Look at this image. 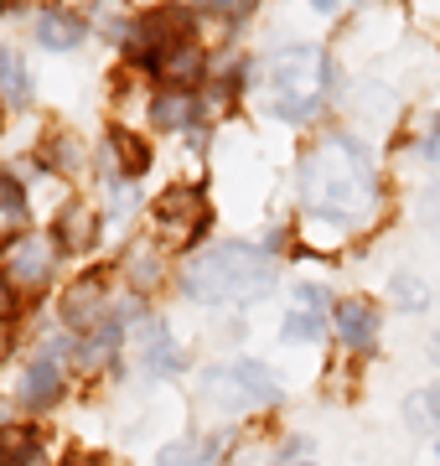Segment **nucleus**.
I'll return each mask as SVG.
<instances>
[{
    "mask_svg": "<svg viewBox=\"0 0 440 466\" xmlns=\"http://www.w3.org/2000/svg\"><path fill=\"white\" fill-rule=\"evenodd\" d=\"M301 202L311 218H326L342 228H368L384 208L373 150L347 130H322L301 156Z\"/></svg>",
    "mask_w": 440,
    "mask_h": 466,
    "instance_id": "nucleus-1",
    "label": "nucleus"
},
{
    "mask_svg": "<svg viewBox=\"0 0 440 466\" xmlns=\"http://www.w3.org/2000/svg\"><path fill=\"white\" fill-rule=\"evenodd\" d=\"M207 461H213L207 441H176V446H166L155 456V466H207Z\"/></svg>",
    "mask_w": 440,
    "mask_h": 466,
    "instance_id": "nucleus-24",
    "label": "nucleus"
},
{
    "mask_svg": "<svg viewBox=\"0 0 440 466\" xmlns=\"http://www.w3.org/2000/svg\"><path fill=\"white\" fill-rule=\"evenodd\" d=\"M332 332L347 352H373L378 348V306L363 296H342L332 306Z\"/></svg>",
    "mask_w": 440,
    "mask_h": 466,
    "instance_id": "nucleus-12",
    "label": "nucleus"
},
{
    "mask_svg": "<svg viewBox=\"0 0 440 466\" xmlns=\"http://www.w3.org/2000/svg\"><path fill=\"white\" fill-rule=\"evenodd\" d=\"M435 456H440V441H435Z\"/></svg>",
    "mask_w": 440,
    "mask_h": 466,
    "instance_id": "nucleus-30",
    "label": "nucleus"
},
{
    "mask_svg": "<svg viewBox=\"0 0 440 466\" xmlns=\"http://www.w3.org/2000/svg\"><path fill=\"white\" fill-rule=\"evenodd\" d=\"M57 275V244L42 233H21L0 249V280L11 285L16 296H42Z\"/></svg>",
    "mask_w": 440,
    "mask_h": 466,
    "instance_id": "nucleus-6",
    "label": "nucleus"
},
{
    "mask_svg": "<svg viewBox=\"0 0 440 466\" xmlns=\"http://www.w3.org/2000/svg\"><path fill=\"white\" fill-rule=\"evenodd\" d=\"M265 94L280 125H316L332 99V52L322 42H290L265 57Z\"/></svg>",
    "mask_w": 440,
    "mask_h": 466,
    "instance_id": "nucleus-3",
    "label": "nucleus"
},
{
    "mask_svg": "<svg viewBox=\"0 0 440 466\" xmlns=\"http://www.w3.org/2000/svg\"><path fill=\"white\" fill-rule=\"evenodd\" d=\"M11 306H16V290H11V285L0 280V321L11 317Z\"/></svg>",
    "mask_w": 440,
    "mask_h": 466,
    "instance_id": "nucleus-27",
    "label": "nucleus"
},
{
    "mask_svg": "<svg viewBox=\"0 0 440 466\" xmlns=\"http://www.w3.org/2000/svg\"><path fill=\"white\" fill-rule=\"evenodd\" d=\"M0 130H5V99H0Z\"/></svg>",
    "mask_w": 440,
    "mask_h": 466,
    "instance_id": "nucleus-28",
    "label": "nucleus"
},
{
    "mask_svg": "<svg viewBox=\"0 0 440 466\" xmlns=\"http://www.w3.org/2000/svg\"><path fill=\"white\" fill-rule=\"evenodd\" d=\"M295 466H316V461H295Z\"/></svg>",
    "mask_w": 440,
    "mask_h": 466,
    "instance_id": "nucleus-29",
    "label": "nucleus"
},
{
    "mask_svg": "<svg viewBox=\"0 0 440 466\" xmlns=\"http://www.w3.org/2000/svg\"><path fill=\"white\" fill-rule=\"evenodd\" d=\"M280 379L259 358H234V363H213L197 373V404L218 420H244L280 404Z\"/></svg>",
    "mask_w": 440,
    "mask_h": 466,
    "instance_id": "nucleus-4",
    "label": "nucleus"
},
{
    "mask_svg": "<svg viewBox=\"0 0 440 466\" xmlns=\"http://www.w3.org/2000/svg\"><path fill=\"white\" fill-rule=\"evenodd\" d=\"M32 36H36V47H47V52H73V47H84L88 21L78 11H57L52 5V11H36Z\"/></svg>",
    "mask_w": 440,
    "mask_h": 466,
    "instance_id": "nucleus-15",
    "label": "nucleus"
},
{
    "mask_svg": "<svg viewBox=\"0 0 440 466\" xmlns=\"http://www.w3.org/2000/svg\"><path fill=\"white\" fill-rule=\"evenodd\" d=\"M151 125L155 130H192V125H203V99L197 94H166V88H155Z\"/></svg>",
    "mask_w": 440,
    "mask_h": 466,
    "instance_id": "nucleus-16",
    "label": "nucleus"
},
{
    "mask_svg": "<svg viewBox=\"0 0 440 466\" xmlns=\"http://www.w3.org/2000/svg\"><path fill=\"white\" fill-rule=\"evenodd\" d=\"M57 317H63V332H73V337H94L99 327H109L119 317L115 296H109V275H99V269L78 275L63 290V300H57Z\"/></svg>",
    "mask_w": 440,
    "mask_h": 466,
    "instance_id": "nucleus-7",
    "label": "nucleus"
},
{
    "mask_svg": "<svg viewBox=\"0 0 440 466\" xmlns=\"http://www.w3.org/2000/svg\"><path fill=\"white\" fill-rule=\"evenodd\" d=\"M405 420L415 425V431H435L440 425V383H430V389H420V394H409Z\"/></svg>",
    "mask_w": 440,
    "mask_h": 466,
    "instance_id": "nucleus-21",
    "label": "nucleus"
},
{
    "mask_svg": "<svg viewBox=\"0 0 440 466\" xmlns=\"http://www.w3.org/2000/svg\"><path fill=\"white\" fill-rule=\"evenodd\" d=\"M0 99L5 104L32 99V73H26V63H21V52L5 47V42H0Z\"/></svg>",
    "mask_w": 440,
    "mask_h": 466,
    "instance_id": "nucleus-20",
    "label": "nucleus"
},
{
    "mask_svg": "<svg viewBox=\"0 0 440 466\" xmlns=\"http://www.w3.org/2000/svg\"><path fill=\"white\" fill-rule=\"evenodd\" d=\"M145 73L166 94H203L207 88V47L197 42V32H182V36H171V42H161V52H155V63Z\"/></svg>",
    "mask_w": 440,
    "mask_h": 466,
    "instance_id": "nucleus-8",
    "label": "nucleus"
},
{
    "mask_svg": "<svg viewBox=\"0 0 440 466\" xmlns=\"http://www.w3.org/2000/svg\"><path fill=\"white\" fill-rule=\"evenodd\" d=\"M135 352H140V368H145L151 379H171V373H182V348L171 342V327L161 317L140 321V327H135Z\"/></svg>",
    "mask_w": 440,
    "mask_h": 466,
    "instance_id": "nucleus-14",
    "label": "nucleus"
},
{
    "mask_svg": "<svg viewBox=\"0 0 440 466\" xmlns=\"http://www.w3.org/2000/svg\"><path fill=\"white\" fill-rule=\"evenodd\" d=\"M115 275L125 280V290H130V296H151L155 285H161V275H166V259H161V244H155V238H135L130 249L119 254Z\"/></svg>",
    "mask_w": 440,
    "mask_h": 466,
    "instance_id": "nucleus-13",
    "label": "nucleus"
},
{
    "mask_svg": "<svg viewBox=\"0 0 440 466\" xmlns=\"http://www.w3.org/2000/svg\"><path fill=\"white\" fill-rule=\"evenodd\" d=\"M42 167L63 171V177H68V171H78V167H84V150H78V140H68V135L57 130V135H52V150L42 156Z\"/></svg>",
    "mask_w": 440,
    "mask_h": 466,
    "instance_id": "nucleus-23",
    "label": "nucleus"
},
{
    "mask_svg": "<svg viewBox=\"0 0 440 466\" xmlns=\"http://www.w3.org/2000/svg\"><path fill=\"white\" fill-rule=\"evenodd\" d=\"M389 290H394V306H399V311H425V306H430L425 280H420V275H409V269H399V275H394Z\"/></svg>",
    "mask_w": 440,
    "mask_h": 466,
    "instance_id": "nucleus-22",
    "label": "nucleus"
},
{
    "mask_svg": "<svg viewBox=\"0 0 440 466\" xmlns=\"http://www.w3.org/2000/svg\"><path fill=\"white\" fill-rule=\"evenodd\" d=\"M151 228L161 249H197V233L207 228V198L197 187H166L151 208Z\"/></svg>",
    "mask_w": 440,
    "mask_h": 466,
    "instance_id": "nucleus-5",
    "label": "nucleus"
},
{
    "mask_svg": "<svg viewBox=\"0 0 440 466\" xmlns=\"http://www.w3.org/2000/svg\"><path fill=\"white\" fill-rule=\"evenodd\" d=\"M57 466H109V461H104V456H94V451H68Z\"/></svg>",
    "mask_w": 440,
    "mask_h": 466,
    "instance_id": "nucleus-26",
    "label": "nucleus"
},
{
    "mask_svg": "<svg viewBox=\"0 0 440 466\" xmlns=\"http://www.w3.org/2000/svg\"><path fill=\"white\" fill-rule=\"evenodd\" d=\"M420 218H425V223H430V228H435V223H440V182H435V187H430V192H425V198H420Z\"/></svg>",
    "mask_w": 440,
    "mask_h": 466,
    "instance_id": "nucleus-25",
    "label": "nucleus"
},
{
    "mask_svg": "<svg viewBox=\"0 0 440 466\" xmlns=\"http://www.w3.org/2000/svg\"><path fill=\"white\" fill-rule=\"evenodd\" d=\"M109 156H115L119 177H130V182L151 167V150H145V140H140L135 130H125V125H115V130H109Z\"/></svg>",
    "mask_w": 440,
    "mask_h": 466,
    "instance_id": "nucleus-19",
    "label": "nucleus"
},
{
    "mask_svg": "<svg viewBox=\"0 0 440 466\" xmlns=\"http://www.w3.org/2000/svg\"><path fill=\"white\" fill-rule=\"evenodd\" d=\"M36 456H42V435L32 425L0 420V466H32Z\"/></svg>",
    "mask_w": 440,
    "mask_h": 466,
    "instance_id": "nucleus-18",
    "label": "nucleus"
},
{
    "mask_svg": "<svg viewBox=\"0 0 440 466\" xmlns=\"http://www.w3.org/2000/svg\"><path fill=\"white\" fill-rule=\"evenodd\" d=\"M326 311H332V296H326L322 285L301 280L290 290V311L280 317V342H322Z\"/></svg>",
    "mask_w": 440,
    "mask_h": 466,
    "instance_id": "nucleus-10",
    "label": "nucleus"
},
{
    "mask_svg": "<svg viewBox=\"0 0 440 466\" xmlns=\"http://www.w3.org/2000/svg\"><path fill=\"white\" fill-rule=\"evenodd\" d=\"M99 213H94V202L84 198H68L57 208V223H52V244L57 254H68V259H84V254L99 249Z\"/></svg>",
    "mask_w": 440,
    "mask_h": 466,
    "instance_id": "nucleus-11",
    "label": "nucleus"
},
{
    "mask_svg": "<svg viewBox=\"0 0 440 466\" xmlns=\"http://www.w3.org/2000/svg\"><path fill=\"white\" fill-rule=\"evenodd\" d=\"M32 223V198L16 171H0V238H21Z\"/></svg>",
    "mask_w": 440,
    "mask_h": 466,
    "instance_id": "nucleus-17",
    "label": "nucleus"
},
{
    "mask_svg": "<svg viewBox=\"0 0 440 466\" xmlns=\"http://www.w3.org/2000/svg\"><path fill=\"white\" fill-rule=\"evenodd\" d=\"M63 394H68V373H63V363H57L52 352H32V358L21 363L16 404L26 410V415H42V410H52Z\"/></svg>",
    "mask_w": 440,
    "mask_h": 466,
    "instance_id": "nucleus-9",
    "label": "nucleus"
},
{
    "mask_svg": "<svg viewBox=\"0 0 440 466\" xmlns=\"http://www.w3.org/2000/svg\"><path fill=\"white\" fill-rule=\"evenodd\" d=\"M280 280V265H275V249H259V244H207V249H192L176 265V290H182L192 306H255L265 300Z\"/></svg>",
    "mask_w": 440,
    "mask_h": 466,
    "instance_id": "nucleus-2",
    "label": "nucleus"
}]
</instances>
